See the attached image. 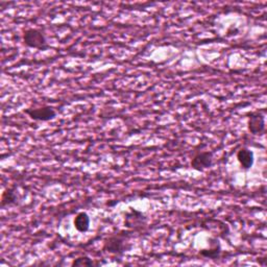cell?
<instances>
[{
	"label": "cell",
	"instance_id": "cell-1",
	"mask_svg": "<svg viewBox=\"0 0 267 267\" xmlns=\"http://www.w3.org/2000/svg\"><path fill=\"white\" fill-rule=\"evenodd\" d=\"M128 234L129 233L126 232V233L114 234L110 236L104 241L103 250L113 253V255L116 256H122L123 253L130 247L129 245L127 246L128 237H129Z\"/></svg>",
	"mask_w": 267,
	"mask_h": 267
},
{
	"label": "cell",
	"instance_id": "cell-2",
	"mask_svg": "<svg viewBox=\"0 0 267 267\" xmlns=\"http://www.w3.org/2000/svg\"><path fill=\"white\" fill-rule=\"evenodd\" d=\"M23 43L25 46L30 48H35L43 51L49 49L50 47L44 33L37 29L26 30L23 33Z\"/></svg>",
	"mask_w": 267,
	"mask_h": 267
},
{
	"label": "cell",
	"instance_id": "cell-3",
	"mask_svg": "<svg viewBox=\"0 0 267 267\" xmlns=\"http://www.w3.org/2000/svg\"><path fill=\"white\" fill-rule=\"evenodd\" d=\"M25 114H28L31 119L35 120V121H42L47 122L50 120L55 119L57 117V111L50 105H44L40 106V108H31L26 109L24 111Z\"/></svg>",
	"mask_w": 267,
	"mask_h": 267
},
{
	"label": "cell",
	"instance_id": "cell-4",
	"mask_svg": "<svg viewBox=\"0 0 267 267\" xmlns=\"http://www.w3.org/2000/svg\"><path fill=\"white\" fill-rule=\"evenodd\" d=\"M191 168L196 171H204L213 165V153L209 151H198L191 160Z\"/></svg>",
	"mask_w": 267,
	"mask_h": 267
},
{
	"label": "cell",
	"instance_id": "cell-5",
	"mask_svg": "<svg viewBox=\"0 0 267 267\" xmlns=\"http://www.w3.org/2000/svg\"><path fill=\"white\" fill-rule=\"evenodd\" d=\"M248 130L252 135H263L265 131V117L262 113H251L247 121Z\"/></svg>",
	"mask_w": 267,
	"mask_h": 267
},
{
	"label": "cell",
	"instance_id": "cell-6",
	"mask_svg": "<svg viewBox=\"0 0 267 267\" xmlns=\"http://www.w3.org/2000/svg\"><path fill=\"white\" fill-rule=\"evenodd\" d=\"M145 222H146V217L144 216V214H142L141 212L135 209L130 208V211L127 213L125 217V225L127 228L139 229L142 228Z\"/></svg>",
	"mask_w": 267,
	"mask_h": 267
},
{
	"label": "cell",
	"instance_id": "cell-7",
	"mask_svg": "<svg viewBox=\"0 0 267 267\" xmlns=\"http://www.w3.org/2000/svg\"><path fill=\"white\" fill-rule=\"evenodd\" d=\"M237 160L240 166H241V168L245 171L249 170L252 167L253 161H255V159H253V153L246 148H243L238 151Z\"/></svg>",
	"mask_w": 267,
	"mask_h": 267
},
{
	"label": "cell",
	"instance_id": "cell-8",
	"mask_svg": "<svg viewBox=\"0 0 267 267\" xmlns=\"http://www.w3.org/2000/svg\"><path fill=\"white\" fill-rule=\"evenodd\" d=\"M210 247L209 249H203L200 250L199 253L205 258H209L212 260H216L219 258L220 252H221V247L220 243L218 241V239L216 238H210Z\"/></svg>",
	"mask_w": 267,
	"mask_h": 267
},
{
	"label": "cell",
	"instance_id": "cell-9",
	"mask_svg": "<svg viewBox=\"0 0 267 267\" xmlns=\"http://www.w3.org/2000/svg\"><path fill=\"white\" fill-rule=\"evenodd\" d=\"M74 228L79 233H86L90 229V217L86 212H81L73 220Z\"/></svg>",
	"mask_w": 267,
	"mask_h": 267
},
{
	"label": "cell",
	"instance_id": "cell-10",
	"mask_svg": "<svg viewBox=\"0 0 267 267\" xmlns=\"http://www.w3.org/2000/svg\"><path fill=\"white\" fill-rule=\"evenodd\" d=\"M17 203H18V195L16 193L15 188L6 189L2 195V203H0V207L5 209L7 207L16 206Z\"/></svg>",
	"mask_w": 267,
	"mask_h": 267
},
{
	"label": "cell",
	"instance_id": "cell-11",
	"mask_svg": "<svg viewBox=\"0 0 267 267\" xmlns=\"http://www.w3.org/2000/svg\"><path fill=\"white\" fill-rule=\"evenodd\" d=\"M97 265L94 261L92 259H90L89 257H79L77 259H75L72 262V266H94Z\"/></svg>",
	"mask_w": 267,
	"mask_h": 267
}]
</instances>
